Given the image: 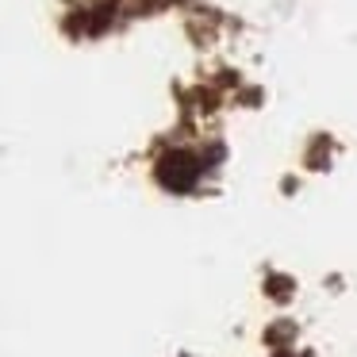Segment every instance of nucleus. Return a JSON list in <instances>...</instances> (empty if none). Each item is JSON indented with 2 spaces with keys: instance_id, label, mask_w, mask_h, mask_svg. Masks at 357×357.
Segmentation results:
<instances>
[{
  "instance_id": "f257e3e1",
  "label": "nucleus",
  "mask_w": 357,
  "mask_h": 357,
  "mask_svg": "<svg viewBox=\"0 0 357 357\" xmlns=\"http://www.w3.org/2000/svg\"><path fill=\"white\" fill-rule=\"evenodd\" d=\"M158 177H162L165 188H173V192H188V188L196 185V177H200V165H196L192 154H169L162 165H158Z\"/></svg>"
}]
</instances>
